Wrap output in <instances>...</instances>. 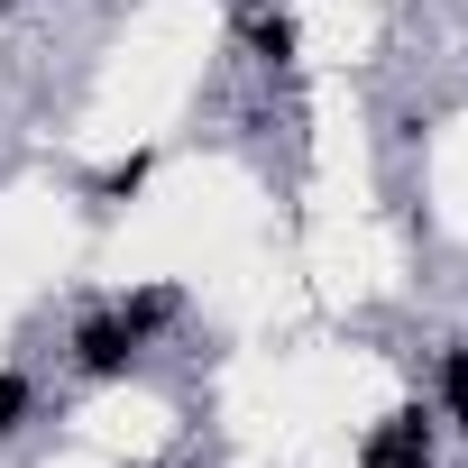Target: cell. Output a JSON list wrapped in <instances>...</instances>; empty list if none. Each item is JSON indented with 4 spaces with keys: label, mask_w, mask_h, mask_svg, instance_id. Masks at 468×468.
Segmentation results:
<instances>
[{
    "label": "cell",
    "mask_w": 468,
    "mask_h": 468,
    "mask_svg": "<svg viewBox=\"0 0 468 468\" xmlns=\"http://www.w3.org/2000/svg\"><path fill=\"white\" fill-rule=\"evenodd\" d=\"M441 404H450V422L468 431V349H450V358H441Z\"/></svg>",
    "instance_id": "5"
},
{
    "label": "cell",
    "mask_w": 468,
    "mask_h": 468,
    "mask_svg": "<svg viewBox=\"0 0 468 468\" xmlns=\"http://www.w3.org/2000/svg\"><path fill=\"white\" fill-rule=\"evenodd\" d=\"M175 313H184V294H175V285H147V294H138V303H129V313H120V322H129V331H138V340H147V331H165V322H175Z\"/></svg>",
    "instance_id": "4"
},
{
    "label": "cell",
    "mask_w": 468,
    "mask_h": 468,
    "mask_svg": "<svg viewBox=\"0 0 468 468\" xmlns=\"http://www.w3.org/2000/svg\"><path fill=\"white\" fill-rule=\"evenodd\" d=\"M239 28H249V47H258L267 65H285V56H294V19H285V10H267V0H258Z\"/></svg>",
    "instance_id": "3"
},
{
    "label": "cell",
    "mask_w": 468,
    "mask_h": 468,
    "mask_svg": "<svg viewBox=\"0 0 468 468\" xmlns=\"http://www.w3.org/2000/svg\"><path fill=\"white\" fill-rule=\"evenodd\" d=\"M129 358H138V331H129L120 313H92V322L74 331V367H83V377H129Z\"/></svg>",
    "instance_id": "1"
},
{
    "label": "cell",
    "mask_w": 468,
    "mask_h": 468,
    "mask_svg": "<svg viewBox=\"0 0 468 468\" xmlns=\"http://www.w3.org/2000/svg\"><path fill=\"white\" fill-rule=\"evenodd\" d=\"M138 184H147V156H120V165H111V175H101L92 193H101V202H129Z\"/></svg>",
    "instance_id": "7"
},
{
    "label": "cell",
    "mask_w": 468,
    "mask_h": 468,
    "mask_svg": "<svg viewBox=\"0 0 468 468\" xmlns=\"http://www.w3.org/2000/svg\"><path fill=\"white\" fill-rule=\"evenodd\" d=\"M358 468H431V413H422V404H413V413H386V431L367 441Z\"/></svg>",
    "instance_id": "2"
},
{
    "label": "cell",
    "mask_w": 468,
    "mask_h": 468,
    "mask_svg": "<svg viewBox=\"0 0 468 468\" xmlns=\"http://www.w3.org/2000/svg\"><path fill=\"white\" fill-rule=\"evenodd\" d=\"M19 422H28V377H19V367H0V441H10Z\"/></svg>",
    "instance_id": "6"
}]
</instances>
